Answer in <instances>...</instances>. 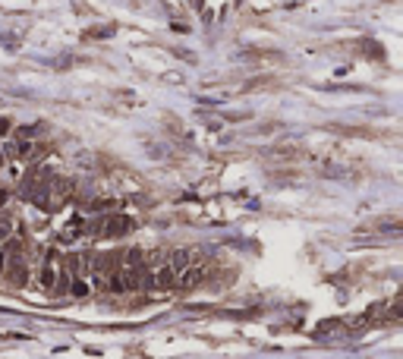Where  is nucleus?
<instances>
[{
	"mask_svg": "<svg viewBox=\"0 0 403 359\" xmlns=\"http://www.w3.org/2000/svg\"><path fill=\"white\" fill-rule=\"evenodd\" d=\"M152 283H155V290H173L177 287V271L167 265V258L152 271Z\"/></svg>",
	"mask_w": 403,
	"mask_h": 359,
	"instance_id": "nucleus-1",
	"label": "nucleus"
},
{
	"mask_svg": "<svg viewBox=\"0 0 403 359\" xmlns=\"http://www.w3.org/2000/svg\"><path fill=\"white\" fill-rule=\"evenodd\" d=\"M133 227V221L130 218H123V214H117V218H111V221H104V227H101V233L104 236H120V233H126Z\"/></svg>",
	"mask_w": 403,
	"mask_h": 359,
	"instance_id": "nucleus-2",
	"label": "nucleus"
},
{
	"mask_svg": "<svg viewBox=\"0 0 403 359\" xmlns=\"http://www.w3.org/2000/svg\"><path fill=\"white\" fill-rule=\"evenodd\" d=\"M167 265H170V268L180 274V271L189 265V249H177V252H170V255H167Z\"/></svg>",
	"mask_w": 403,
	"mask_h": 359,
	"instance_id": "nucleus-3",
	"label": "nucleus"
},
{
	"mask_svg": "<svg viewBox=\"0 0 403 359\" xmlns=\"http://www.w3.org/2000/svg\"><path fill=\"white\" fill-rule=\"evenodd\" d=\"M41 283H44V287H47V290L54 287V283H57V271H54V268H51V261L44 265V271H41Z\"/></svg>",
	"mask_w": 403,
	"mask_h": 359,
	"instance_id": "nucleus-4",
	"label": "nucleus"
},
{
	"mask_svg": "<svg viewBox=\"0 0 403 359\" xmlns=\"http://www.w3.org/2000/svg\"><path fill=\"white\" fill-rule=\"evenodd\" d=\"M69 290H72V296H85V293H88L85 280H72V283H69Z\"/></svg>",
	"mask_w": 403,
	"mask_h": 359,
	"instance_id": "nucleus-5",
	"label": "nucleus"
},
{
	"mask_svg": "<svg viewBox=\"0 0 403 359\" xmlns=\"http://www.w3.org/2000/svg\"><path fill=\"white\" fill-rule=\"evenodd\" d=\"M10 233H13L10 221H0V240H10Z\"/></svg>",
	"mask_w": 403,
	"mask_h": 359,
	"instance_id": "nucleus-6",
	"label": "nucleus"
},
{
	"mask_svg": "<svg viewBox=\"0 0 403 359\" xmlns=\"http://www.w3.org/2000/svg\"><path fill=\"white\" fill-rule=\"evenodd\" d=\"M0 136H10V120H7V117L0 120Z\"/></svg>",
	"mask_w": 403,
	"mask_h": 359,
	"instance_id": "nucleus-7",
	"label": "nucleus"
}]
</instances>
